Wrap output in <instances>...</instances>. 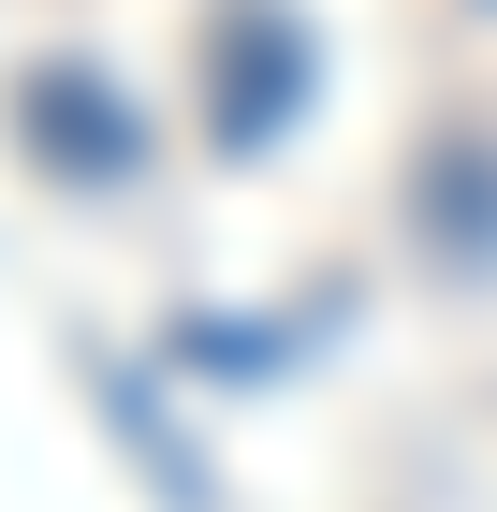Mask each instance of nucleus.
<instances>
[{
  "label": "nucleus",
  "instance_id": "1",
  "mask_svg": "<svg viewBox=\"0 0 497 512\" xmlns=\"http://www.w3.org/2000/svg\"><path fill=\"white\" fill-rule=\"evenodd\" d=\"M15 132H30V161L74 176V191H117V176H132V118H117V88H88L74 59L15 74Z\"/></svg>",
  "mask_w": 497,
  "mask_h": 512
},
{
  "label": "nucleus",
  "instance_id": "2",
  "mask_svg": "<svg viewBox=\"0 0 497 512\" xmlns=\"http://www.w3.org/2000/svg\"><path fill=\"white\" fill-rule=\"evenodd\" d=\"M410 220H424V249L454 278H497V147H439L424 191H410Z\"/></svg>",
  "mask_w": 497,
  "mask_h": 512
},
{
  "label": "nucleus",
  "instance_id": "3",
  "mask_svg": "<svg viewBox=\"0 0 497 512\" xmlns=\"http://www.w3.org/2000/svg\"><path fill=\"white\" fill-rule=\"evenodd\" d=\"M293 59H307V44L293 30H249V44H234V103H220V132H234V147H249V132H278V118H293Z\"/></svg>",
  "mask_w": 497,
  "mask_h": 512
}]
</instances>
